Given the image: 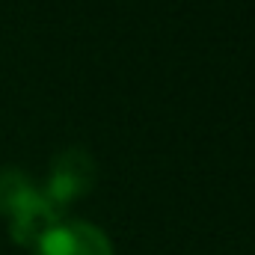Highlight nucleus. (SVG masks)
I'll return each mask as SVG.
<instances>
[{"label": "nucleus", "instance_id": "nucleus-1", "mask_svg": "<svg viewBox=\"0 0 255 255\" xmlns=\"http://www.w3.org/2000/svg\"><path fill=\"white\" fill-rule=\"evenodd\" d=\"M95 178H98V166L92 160V154L86 148H63L54 160H51V172H48V184L42 190L48 193L54 202L68 205L74 202L77 196H86V193L95 187Z\"/></svg>", "mask_w": 255, "mask_h": 255}, {"label": "nucleus", "instance_id": "nucleus-3", "mask_svg": "<svg viewBox=\"0 0 255 255\" xmlns=\"http://www.w3.org/2000/svg\"><path fill=\"white\" fill-rule=\"evenodd\" d=\"M36 255H113L110 238L86 223V220H65L63 226H57L36 250Z\"/></svg>", "mask_w": 255, "mask_h": 255}, {"label": "nucleus", "instance_id": "nucleus-2", "mask_svg": "<svg viewBox=\"0 0 255 255\" xmlns=\"http://www.w3.org/2000/svg\"><path fill=\"white\" fill-rule=\"evenodd\" d=\"M9 232H12V241L27 247V250H36L57 226L65 223V208L60 202H54L45 190H36L30 193L21 208L9 217Z\"/></svg>", "mask_w": 255, "mask_h": 255}, {"label": "nucleus", "instance_id": "nucleus-4", "mask_svg": "<svg viewBox=\"0 0 255 255\" xmlns=\"http://www.w3.org/2000/svg\"><path fill=\"white\" fill-rule=\"evenodd\" d=\"M33 190H36V184L27 178L24 169H18V166H0V214L12 217L21 208V202Z\"/></svg>", "mask_w": 255, "mask_h": 255}]
</instances>
